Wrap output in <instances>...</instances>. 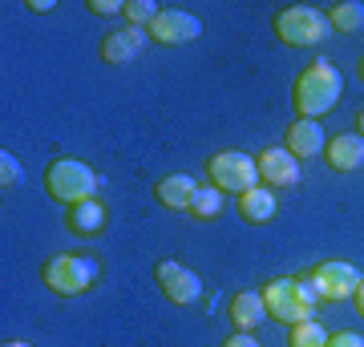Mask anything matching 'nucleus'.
Returning <instances> with one entry per match:
<instances>
[{
  "instance_id": "1",
  "label": "nucleus",
  "mask_w": 364,
  "mask_h": 347,
  "mask_svg": "<svg viewBox=\"0 0 364 347\" xmlns=\"http://www.w3.org/2000/svg\"><path fill=\"white\" fill-rule=\"evenodd\" d=\"M340 93H344V77H340L336 65L312 61L296 77V85H291V101H296V114L299 117L316 121V117H324V114H332V109H336Z\"/></svg>"
},
{
  "instance_id": "2",
  "label": "nucleus",
  "mask_w": 364,
  "mask_h": 347,
  "mask_svg": "<svg viewBox=\"0 0 364 347\" xmlns=\"http://www.w3.org/2000/svg\"><path fill=\"white\" fill-rule=\"evenodd\" d=\"M259 295L267 303V315L287 323V327L308 323L316 315V303H320V291H316L312 275L308 279H267V287Z\"/></svg>"
},
{
  "instance_id": "3",
  "label": "nucleus",
  "mask_w": 364,
  "mask_h": 347,
  "mask_svg": "<svg viewBox=\"0 0 364 347\" xmlns=\"http://www.w3.org/2000/svg\"><path fill=\"white\" fill-rule=\"evenodd\" d=\"M272 25H275V37L284 40V45H291V49H312V45L332 37L328 13H320L312 4H287V9L275 13Z\"/></svg>"
},
{
  "instance_id": "4",
  "label": "nucleus",
  "mask_w": 364,
  "mask_h": 347,
  "mask_svg": "<svg viewBox=\"0 0 364 347\" xmlns=\"http://www.w3.org/2000/svg\"><path fill=\"white\" fill-rule=\"evenodd\" d=\"M97 186H102V178H97L85 162H77V158H57V162H49V170H45V190L65 206L97 198Z\"/></svg>"
},
{
  "instance_id": "5",
  "label": "nucleus",
  "mask_w": 364,
  "mask_h": 347,
  "mask_svg": "<svg viewBox=\"0 0 364 347\" xmlns=\"http://www.w3.org/2000/svg\"><path fill=\"white\" fill-rule=\"evenodd\" d=\"M41 283L61 299L85 295V291L97 283V263L85 258V255H53L49 263L41 267Z\"/></svg>"
},
{
  "instance_id": "6",
  "label": "nucleus",
  "mask_w": 364,
  "mask_h": 347,
  "mask_svg": "<svg viewBox=\"0 0 364 347\" xmlns=\"http://www.w3.org/2000/svg\"><path fill=\"white\" fill-rule=\"evenodd\" d=\"M210 186H219L223 194H247L251 186H259V166H255V158L243 154V150H219V154L210 158Z\"/></svg>"
},
{
  "instance_id": "7",
  "label": "nucleus",
  "mask_w": 364,
  "mask_h": 347,
  "mask_svg": "<svg viewBox=\"0 0 364 347\" xmlns=\"http://www.w3.org/2000/svg\"><path fill=\"white\" fill-rule=\"evenodd\" d=\"M154 279H158V291L174 303V307H191L203 299V279H198L191 267H182L174 258H162L154 267Z\"/></svg>"
},
{
  "instance_id": "8",
  "label": "nucleus",
  "mask_w": 364,
  "mask_h": 347,
  "mask_svg": "<svg viewBox=\"0 0 364 347\" xmlns=\"http://www.w3.org/2000/svg\"><path fill=\"white\" fill-rule=\"evenodd\" d=\"M360 279L364 275L352 267V263H344V258H328V263H320V267L312 270V283H316V291H320V299H332V303H344V299L356 295Z\"/></svg>"
},
{
  "instance_id": "9",
  "label": "nucleus",
  "mask_w": 364,
  "mask_h": 347,
  "mask_svg": "<svg viewBox=\"0 0 364 347\" xmlns=\"http://www.w3.org/2000/svg\"><path fill=\"white\" fill-rule=\"evenodd\" d=\"M146 33L158 40V45H191V40L203 37V21L186 9H162V13L146 25Z\"/></svg>"
},
{
  "instance_id": "10",
  "label": "nucleus",
  "mask_w": 364,
  "mask_h": 347,
  "mask_svg": "<svg viewBox=\"0 0 364 347\" xmlns=\"http://www.w3.org/2000/svg\"><path fill=\"white\" fill-rule=\"evenodd\" d=\"M146 28H138V25H122V28H114V33H105L102 37V61L105 65H126V61H134L138 53H142V45H146Z\"/></svg>"
},
{
  "instance_id": "11",
  "label": "nucleus",
  "mask_w": 364,
  "mask_h": 347,
  "mask_svg": "<svg viewBox=\"0 0 364 347\" xmlns=\"http://www.w3.org/2000/svg\"><path fill=\"white\" fill-rule=\"evenodd\" d=\"M324 145H328L324 126H320V121H308V117H296V121L287 126V133H284V150L296 154L299 162L312 158V154H324Z\"/></svg>"
},
{
  "instance_id": "12",
  "label": "nucleus",
  "mask_w": 364,
  "mask_h": 347,
  "mask_svg": "<svg viewBox=\"0 0 364 347\" xmlns=\"http://www.w3.org/2000/svg\"><path fill=\"white\" fill-rule=\"evenodd\" d=\"M324 162L336 174H356L364 166V138L360 133H336L332 142L324 145Z\"/></svg>"
},
{
  "instance_id": "13",
  "label": "nucleus",
  "mask_w": 364,
  "mask_h": 347,
  "mask_svg": "<svg viewBox=\"0 0 364 347\" xmlns=\"http://www.w3.org/2000/svg\"><path fill=\"white\" fill-rule=\"evenodd\" d=\"M255 166H259V178L267 186H296L299 182V158L287 150H263L255 158Z\"/></svg>"
},
{
  "instance_id": "14",
  "label": "nucleus",
  "mask_w": 364,
  "mask_h": 347,
  "mask_svg": "<svg viewBox=\"0 0 364 347\" xmlns=\"http://www.w3.org/2000/svg\"><path fill=\"white\" fill-rule=\"evenodd\" d=\"M227 319H231L235 331H255L259 323H267V303H263L259 291H239L231 299V311H227Z\"/></svg>"
},
{
  "instance_id": "15",
  "label": "nucleus",
  "mask_w": 364,
  "mask_h": 347,
  "mask_svg": "<svg viewBox=\"0 0 364 347\" xmlns=\"http://www.w3.org/2000/svg\"><path fill=\"white\" fill-rule=\"evenodd\" d=\"M65 226H69L73 234H81V238H93V234H102L105 226H109V214H105V206L97 202V198H90V202L69 206Z\"/></svg>"
},
{
  "instance_id": "16",
  "label": "nucleus",
  "mask_w": 364,
  "mask_h": 347,
  "mask_svg": "<svg viewBox=\"0 0 364 347\" xmlns=\"http://www.w3.org/2000/svg\"><path fill=\"white\" fill-rule=\"evenodd\" d=\"M239 219L251 226H267L275 219V194L267 186H251L247 194H239Z\"/></svg>"
},
{
  "instance_id": "17",
  "label": "nucleus",
  "mask_w": 364,
  "mask_h": 347,
  "mask_svg": "<svg viewBox=\"0 0 364 347\" xmlns=\"http://www.w3.org/2000/svg\"><path fill=\"white\" fill-rule=\"evenodd\" d=\"M195 190L198 182L191 178V174H170V178L158 182V202L170 206V210H191V202H195Z\"/></svg>"
},
{
  "instance_id": "18",
  "label": "nucleus",
  "mask_w": 364,
  "mask_h": 347,
  "mask_svg": "<svg viewBox=\"0 0 364 347\" xmlns=\"http://www.w3.org/2000/svg\"><path fill=\"white\" fill-rule=\"evenodd\" d=\"M328 21L336 33H356V28H364V4L360 0H340V4H332Z\"/></svg>"
},
{
  "instance_id": "19",
  "label": "nucleus",
  "mask_w": 364,
  "mask_h": 347,
  "mask_svg": "<svg viewBox=\"0 0 364 347\" xmlns=\"http://www.w3.org/2000/svg\"><path fill=\"white\" fill-rule=\"evenodd\" d=\"M219 210H223V190L219 186H198L195 202H191V214H195V219H219Z\"/></svg>"
},
{
  "instance_id": "20",
  "label": "nucleus",
  "mask_w": 364,
  "mask_h": 347,
  "mask_svg": "<svg viewBox=\"0 0 364 347\" xmlns=\"http://www.w3.org/2000/svg\"><path fill=\"white\" fill-rule=\"evenodd\" d=\"M287 347H328V331L316 319L296 323V327H291V335H287Z\"/></svg>"
},
{
  "instance_id": "21",
  "label": "nucleus",
  "mask_w": 364,
  "mask_h": 347,
  "mask_svg": "<svg viewBox=\"0 0 364 347\" xmlns=\"http://www.w3.org/2000/svg\"><path fill=\"white\" fill-rule=\"evenodd\" d=\"M21 178H25L21 158H16L13 150H0V186H4V190H13V186H21Z\"/></svg>"
},
{
  "instance_id": "22",
  "label": "nucleus",
  "mask_w": 364,
  "mask_h": 347,
  "mask_svg": "<svg viewBox=\"0 0 364 347\" xmlns=\"http://www.w3.org/2000/svg\"><path fill=\"white\" fill-rule=\"evenodd\" d=\"M158 13H162V4H154V0H126V21L138 25V28L150 25Z\"/></svg>"
},
{
  "instance_id": "23",
  "label": "nucleus",
  "mask_w": 364,
  "mask_h": 347,
  "mask_svg": "<svg viewBox=\"0 0 364 347\" xmlns=\"http://www.w3.org/2000/svg\"><path fill=\"white\" fill-rule=\"evenodd\" d=\"M90 13L93 16H117V13H126V4L122 0H90Z\"/></svg>"
},
{
  "instance_id": "24",
  "label": "nucleus",
  "mask_w": 364,
  "mask_h": 347,
  "mask_svg": "<svg viewBox=\"0 0 364 347\" xmlns=\"http://www.w3.org/2000/svg\"><path fill=\"white\" fill-rule=\"evenodd\" d=\"M328 347H364V335H356V331H336L332 339H328Z\"/></svg>"
},
{
  "instance_id": "25",
  "label": "nucleus",
  "mask_w": 364,
  "mask_h": 347,
  "mask_svg": "<svg viewBox=\"0 0 364 347\" xmlns=\"http://www.w3.org/2000/svg\"><path fill=\"white\" fill-rule=\"evenodd\" d=\"M223 347H259V343H255L247 331H231L227 339H223Z\"/></svg>"
},
{
  "instance_id": "26",
  "label": "nucleus",
  "mask_w": 364,
  "mask_h": 347,
  "mask_svg": "<svg viewBox=\"0 0 364 347\" xmlns=\"http://www.w3.org/2000/svg\"><path fill=\"white\" fill-rule=\"evenodd\" d=\"M33 13H53V0H28Z\"/></svg>"
},
{
  "instance_id": "27",
  "label": "nucleus",
  "mask_w": 364,
  "mask_h": 347,
  "mask_svg": "<svg viewBox=\"0 0 364 347\" xmlns=\"http://www.w3.org/2000/svg\"><path fill=\"white\" fill-rule=\"evenodd\" d=\"M352 303H356V311L364 315V279H360V287H356V295H352Z\"/></svg>"
},
{
  "instance_id": "28",
  "label": "nucleus",
  "mask_w": 364,
  "mask_h": 347,
  "mask_svg": "<svg viewBox=\"0 0 364 347\" xmlns=\"http://www.w3.org/2000/svg\"><path fill=\"white\" fill-rule=\"evenodd\" d=\"M0 347H33V343H21V339H4Z\"/></svg>"
},
{
  "instance_id": "29",
  "label": "nucleus",
  "mask_w": 364,
  "mask_h": 347,
  "mask_svg": "<svg viewBox=\"0 0 364 347\" xmlns=\"http://www.w3.org/2000/svg\"><path fill=\"white\" fill-rule=\"evenodd\" d=\"M356 133L364 138V114H356Z\"/></svg>"
},
{
  "instance_id": "30",
  "label": "nucleus",
  "mask_w": 364,
  "mask_h": 347,
  "mask_svg": "<svg viewBox=\"0 0 364 347\" xmlns=\"http://www.w3.org/2000/svg\"><path fill=\"white\" fill-rule=\"evenodd\" d=\"M360 81H364V57H360Z\"/></svg>"
}]
</instances>
